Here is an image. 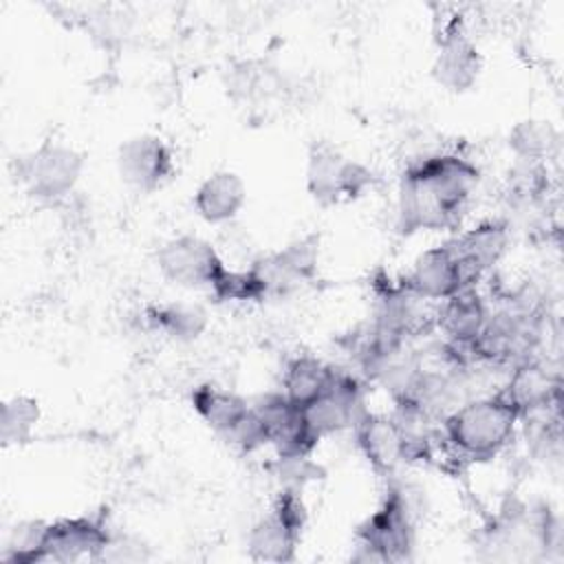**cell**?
I'll use <instances>...</instances> for the list:
<instances>
[{"label": "cell", "mask_w": 564, "mask_h": 564, "mask_svg": "<svg viewBox=\"0 0 564 564\" xmlns=\"http://www.w3.org/2000/svg\"><path fill=\"white\" fill-rule=\"evenodd\" d=\"M478 183L480 167L458 152H438L414 161L399 178V234L454 229Z\"/></svg>", "instance_id": "1"}, {"label": "cell", "mask_w": 564, "mask_h": 564, "mask_svg": "<svg viewBox=\"0 0 564 564\" xmlns=\"http://www.w3.org/2000/svg\"><path fill=\"white\" fill-rule=\"evenodd\" d=\"M423 516V489L399 478L386 480L383 498L355 531V562H408L416 549V522Z\"/></svg>", "instance_id": "2"}, {"label": "cell", "mask_w": 564, "mask_h": 564, "mask_svg": "<svg viewBox=\"0 0 564 564\" xmlns=\"http://www.w3.org/2000/svg\"><path fill=\"white\" fill-rule=\"evenodd\" d=\"M518 410L500 390L480 394L441 421V438L458 460L487 463L496 458L516 436L520 423Z\"/></svg>", "instance_id": "3"}, {"label": "cell", "mask_w": 564, "mask_h": 564, "mask_svg": "<svg viewBox=\"0 0 564 564\" xmlns=\"http://www.w3.org/2000/svg\"><path fill=\"white\" fill-rule=\"evenodd\" d=\"M542 341V317L538 308L516 302L500 311H489V317L474 341L465 348L469 361H480L498 368H513L520 361L535 357Z\"/></svg>", "instance_id": "4"}, {"label": "cell", "mask_w": 564, "mask_h": 564, "mask_svg": "<svg viewBox=\"0 0 564 564\" xmlns=\"http://www.w3.org/2000/svg\"><path fill=\"white\" fill-rule=\"evenodd\" d=\"M377 176L364 163L348 159L337 145L328 141H315L308 148L306 159V189L311 198L322 205H339L364 196Z\"/></svg>", "instance_id": "5"}, {"label": "cell", "mask_w": 564, "mask_h": 564, "mask_svg": "<svg viewBox=\"0 0 564 564\" xmlns=\"http://www.w3.org/2000/svg\"><path fill=\"white\" fill-rule=\"evenodd\" d=\"M308 513L302 491H278L271 509L249 529L247 553L258 562H293Z\"/></svg>", "instance_id": "6"}, {"label": "cell", "mask_w": 564, "mask_h": 564, "mask_svg": "<svg viewBox=\"0 0 564 564\" xmlns=\"http://www.w3.org/2000/svg\"><path fill=\"white\" fill-rule=\"evenodd\" d=\"M82 167L84 156L75 148L44 141L40 148L18 159V181L31 198L57 203L75 189Z\"/></svg>", "instance_id": "7"}, {"label": "cell", "mask_w": 564, "mask_h": 564, "mask_svg": "<svg viewBox=\"0 0 564 564\" xmlns=\"http://www.w3.org/2000/svg\"><path fill=\"white\" fill-rule=\"evenodd\" d=\"M110 538H112V529L104 511L46 522L33 564H42V562L68 564L79 560L95 562L99 551L108 544Z\"/></svg>", "instance_id": "8"}, {"label": "cell", "mask_w": 564, "mask_h": 564, "mask_svg": "<svg viewBox=\"0 0 564 564\" xmlns=\"http://www.w3.org/2000/svg\"><path fill=\"white\" fill-rule=\"evenodd\" d=\"M156 267L172 284L207 291L227 269L216 247L194 234H181L165 240L156 251Z\"/></svg>", "instance_id": "9"}, {"label": "cell", "mask_w": 564, "mask_h": 564, "mask_svg": "<svg viewBox=\"0 0 564 564\" xmlns=\"http://www.w3.org/2000/svg\"><path fill=\"white\" fill-rule=\"evenodd\" d=\"M482 70V53L465 29L460 15L445 18L436 31L432 77L449 93L469 90Z\"/></svg>", "instance_id": "10"}, {"label": "cell", "mask_w": 564, "mask_h": 564, "mask_svg": "<svg viewBox=\"0 0 564 564\" xmlns=\"http://www.w3.org/2000/svg\"><path fill=\"white\" fill-rule=\"evenodd\" d=\"M319 260V236L308 234L284 245L278 251L264 253L251 262L267 297H284L317 275Z\"/></svg>", "instance_id": "11"}, {"label": "cell", "mask_w": 564, "mask_h": 564, "mask_svg": "<svg viewBox=\"0 0 564 564\" xmlns=\"http://www.w3.org/2000/svg\"><path fill=\"white\" fill-rule=\"evenodd\" d=\"M302 410L311 430L319 438L344 432V430H352L359 416L368 410L366 383L359 379V375L335 368V375L328 388Z\"/></svg>", "instance_id": "12"}, {"label": "cell", "mask_w": 564, "mask_h": 564, "mask_svg": "<svg viewBox=\"0 0 564 564\" xmlns=\"http://www.w3.org/2000/svg\"><path fill=\"white\" fill-rule=\"evenodd\" d=\"M264 425L267 441L275 456H311L322 441L308 425L304 410L282 392H267L251 403Z\"/></svg>", "instance_id": "13"}, {"label": "cell", "mask_w": 564, "mask_h": 564, "mask_svg": "<svg viewBox=\"0 0 564 564\" xmlns=\"http://www.w3.org/2000/svg\"><path fill=\"white\" fill-rule=\"evenodd\" d=\"M509 238L511 229L507 220L487 218L447 240L467 289H476L482 275L502 260L509 247Z\"/></svg>", "instance_id": "14"}, {"label": "cell", "mask_w": 564, "mask_h": 564, "mask_svg": "<svg viewBox=\"0 0 564 564\" xmlns=\"http://www.w3.org/2000/svg\"><path fill=\"white\" fill-rule=\"evenodd\" d=\"M117 170L132 189L154 192L174 174V156L161 137L137 134L119 145Z\"/></svg>", "instance_id": "15"}, {"label": "cell", "mask_w": 564, "mask_h": 564, "mask_svg": "<svg viewBox=\"0 0 564 564\" xmlns=\"http://www.w3.org/2000/svg\"><path fill=\"white\" fill-rule=\"evenodd\" d=\"M352 434L359 452L379 478L390 480L399 474V467L405 465L403 438L392 414L366 410L352 425Z\"/></svg>", "instance_id": "16"}, {"label": "cell", "mask_w": 564, "mask_h": 564, "mask_svg": "<svg viewBox=\"0 0 564 564\" xmlns=\"http://www.w3.org/2000/svg\"><path fill=\"white\" fill-rule=\"evenodd\" d=\"M399 282L427 302H443L467 289L449 242L425 249Z\"/></svg>", "instance_id": "17"}, {"label": "cell", "mask_w": 564, "mask_h": 564, "mask_svg": "<svg viewBox=\"0 0 564 564\" xmlns=\"http://www.w3.org/2000/svg\"><path fill=\"white\" fill-rule=\"evenodd\" d=\"M562 379L542 359L531 357L509 368V377L502 388V397L518 410L520 419L538 410H546L560 403Z\"/></svg>", "instance_id": "18"}, {"label": "cell", "mask_w": 564, "mask_h": 564, "mask_svg": "<svg viewBox=\"0 0 564 564\" xmlns=\"http://www.w3.org/2000/svg\"><path fill=\"white\" fill-rule=\"evenodd\" d=\"M487 317H489L487 300L476 289H465L438 304L436 328L441 330V335L449 346H454L467 357L465 348L480 333Z\"/></svg>", "instance_id": "19"}, {"label": "cell", "mask_w": 564, "mask_h": 564, "mask_svg": "<svg viewBox=\"0 0 564 564\" xmlns=\"http://www.w3.org/2000/svg\"><path fill=\"white\" fill-rule=\"evenodd\" d=\"M247 200V185L242 176L229 170H218L209 174L194 192L196 214L212 225L229 223L238 216Z\"/></svg>", "instance_id": "20"}, {"label": "cell", "mask_w": 564, "mask_h": 564, "mask_svg": "<svg viewBox=\"0 0 564 564\" xmlns=\"http://www.w3.org/2000/svg\"><path fill=\"white\" fill-rule=\"evenodd\" d=\"M189 403L198 419L214 430L220 438L231 432L251 410V403L236 394L234 390L220 388L216 383H200L192 390Z\"/></svg>", "instance_id": "21"}, {"label": "cell", "mask_w": 564, "mask_h": 564, "mask_svg": "<svg viewBox=\"0 0 564 564\" xmlns=\"http://www.w3.org/2000/svg\"><path fill=\"white\" fill-rule=\"evenodd\" d=\"M333 375H335V366L311 355H297L286 364L282 372L280 392L291 403L306 408L328 388Z\"/></svg>", "instance_id": "22"}, {"label": "cell", "mask_w": 564, "mask_h": 564, "mask_svg": "<svg viewBox=\"0 0 564 564\" xmlns=\"http://www.w3.org/2000/svg\"><path fill=\"white\" fill-rule=\"evenodd\" d=\"M145 319L150 328L176 341H194L207 328V313L200 306L181 302L148 306Z\"/></svg>", "instance_id": "23"}, {"label": "cell", "mask_w": 564, "mask_h": 564, "mask_svg": "<svg viewBox=\"0 0 564 564\" xmlns=\"http://www.w3.org/2000/svg\"><path fill=\"white\" fill-rule=\"evenodd\" d=\"M560 145V134L544 119H524L509 132V148L520 161L538 163L549 159Z\"/></svg>", "instance_id": "24"}, {"label": "cell", "mask_w": 564, "mask_h": 564, "mask_svg": "<svg viewBox=\"0 0 564 564\" xmlns=\"http://www.w3.org/2000/svg\"><path fill=\"white\" fill-rule=\"evenodd\" d=\"M40 403L29 394H13L2 403L0 414V438L2 445H24L40 421Z\"/></svg>", "instance_id": "25"}, {"label": "cell", "mask_w": 564, "mask_h": 564, "mask_svg": "<svg viewBox=\"0 0 564 564\" xmlns=\"http://www.w3.org/2000/svg\"><path fill=\"white\" fill-rule=\"evenodd\" d=\"M273 88H278L275 73L258 62H240L229 70L227 77V90L234 99L242 101H256L273 95Z\"/></svg>", "instance_id": "26"}, {"label": "cell", "mask_w": 564, "mask_h": 564, "mask_svg": "<svg viewBox=\"0 0 564 564\" xmlns=\"http://www.w3.org/2000/svg\"><path fill=\"white\" fill-rule=\"evenodd\" d=\"M212 297L216 302H262L267 300V293L253 273V269L236 271V269H225L218 280L209 289Z\"/></svg>", "instance_id": "27"}, {"label": "cell", "mask_w": 564, "mask_h": 564, "mask_svg": "<svg viewBox=\"0 0 564 564\" xmlns=\"http://www.w3.org/2000/svg\"><path fill=\"white\" fill-rule=\"evenodd\" d=\"M273 476L280 480L282 489L302 491L308 482L324 476V469L311 460V456H275Z\"/></svg>", "instance_id": "28"}, {"label": "cell", "mask_w": 564, "mask_h": 564, "mask_svg": "<svg viewBox=\"0 0 564 564\" xmlns=\"http://www.w3.org/2000/svg\"><path fill=\"white\" fill-rule=\"evenodd\" d=\"M148 557H150L148 546L132 540L130 535L112 531V538L99 551L95 562H141V560H148Z\"/></svg>", "instance_id": "29"}]
</instances>
